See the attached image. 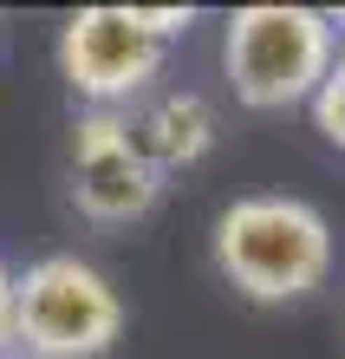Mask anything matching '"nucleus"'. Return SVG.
<instances>
[{"instance_id": "nucleus-2", "label": "nucleus", "mask_w": 345, "mask_h": 359, "mask_svg": "<svg viewBox=\"0 0 345 359\" xmlns=\"http://www.w3.org/2000/svg\"><path fill=\"white\" fill-rule=\"evenodd\" d=\"M332 53H339V33L319 7L261 0V7H234L222 27V72L248 111L313 104L319 79L332 72Z\"/></svg>"}, {"instance_id": "nucleus-5", "label": "nucleus", "mask_w": 345, "mask_h": 359, "mask_svg": "<svg viewBox=\"0 0 345 359\" xmlns=\"http://www.w3.org/2000/svg\"><path fill=\"white\" fill-rule=\"evenodd\" d=\"M66 189L85 222L118 229V222H137L157 209L163 177L137 151V131L124 111H78L72 137H66Z\"/></svg>"}, {"instance_id": "nucleus-1", "label": "nucleus", "mask_w": 345, "mask_h": 359, "mask_svg": "<svg viewBox=\"0 0 345 359\" xmlns=\"http://www.w3.org/2000/svg\"><path fill=\"white\" fill-rule=\"evenodd\" d=\"M209 255L222 268V281L254 307H287L326 287L332 274V222L326 209L287 189H254L234 196L215 216Z\"/></svg>"}, {"instance_id": "nucleus-7", "label": "nucleus", "mask_w": 345, "mask_h": 359, "mask_svg": "<svg viewBox=\"0 0 345 359\" xmlns=\"http://www.w3.org/2000/svg\"><path fill=\"white\" fill-rule=\"evenodd\" d=\"M313 131L332 144V151H345V39H339V53H332V72L319 79V92H313Z\"/></svg>"}, {"instance_id": "nucleus-8", "label": "nucleus", "mask_w": 345, "mask_h": 359, "mask_svg": "<svg viewBox=\"0 0 345 359\" xmlns=\"http://www.w3.org/2000/svg\"><path fill=\"white\" fill-rule=\"evenodd\" d=\"M0 359H13V268L0 262Z\"/></svg>"}, {"instance_id": "nucleus-3", "label": "nucleus", "mask_w": 345, "mask_h": 359, "mask_svg": "<svg viewBox=\"0 0 345 359\" xmlns=\"http://www.w3.org/2000/svg\"><path fill=\"white\" fill-rule=\"evenodd\" d=\"M124 340V294L85 255H39L13 274V359H104Z\"/></svg>"}, {"instance_id": "nucleus-4", "label": "nucleus", "mask_w": 345, "mask_h": 359, "mask_svg": "<svg viewBox=\"0 0 345 359\" xmlns=\"http://www.w3.org/2000/svg\"><path fill=\"white\" fill-rule=\"evenodd\" d=\"M169 39L143 27L137 7H78L59 27V79L85 98V111H124L157 92Z\"/></svg>"}, {"instance_id": "nucleus-6", "label": "nucleus", "mask_w": 345, "mask_h": 359, "mask_svg": "<svg viewBox=\"0 0 345 359\" xmlns=\"http://www.w3.org/2000/svg\"><path fill=\"white\" fill-rule=\"evenodd\" d=\"M137 131V151L150 157L157 177H176V170H196V163L215 151L222 137V118L202 92H150L137 111H124Z\"/></svg>"}]
</instances>
